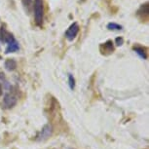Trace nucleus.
<instances>
[{
  "label": "nucleus",
  "mask_w": 149,
  "mask_h": 149,
  "mask_svg": "<svg viewBox=\"0 0 149 149\" xmlns=\"http://www.w3.org/2000/svg\"><path fill=\"white\" fill-rule=\"evenodd\" d=\"M34 10V19L36 26H42L44 22V1L43 0H34L33 3Z\"/></svg>",
  "instance_id": "f257e3e1"
},
{
  "label": "nucleus",
  "mask_w": 149,
  "mask_h": 149,
  "mask_svg": "<svg viewBox=\"0 0 149 149\" xmlns=\"http://www.w3.org/2000/svg\"><path fill=\"white\" fill-rule=\"evenodd\" d=\"M136 18L139 19L141 22H147L149 19V4L148 2H145L140 5V7L137 9Z\"/></svg>",
  "instance_id": "f03ea898"
},
{
  "label": "nucleus",
  "mask_w": 149,
  "mask_h": 149,
  "mask_svg": "<svg viewBox=\"0 0 149 149\" xmlns=\"http://www.w3.org/2000/svg\"><path fill=\"white\" fill-rule=\"evenodd\" d=\"M79 29H80V27H79L78 22H73L65 31V37L67 40H69V41L74 40V39L76 38L78 32H79Z\"/></svg>",
  "instance_id": "7ed1b4c3"
},
{
  "label": "nucleus",
  "mask_w": 149,
  "mask_h": 149,
  "mask_svg": "<svg viewBox=\"0 0 149 149\" xmlns=\"http://www.w3.org/2000/svg\"><path fill=\"white\" fill-rule=\"evenodd\" d=\"M15 40L16 39L14 37V35L11 32L8 31L5 26H2L0 27V41L6 44H10Z\"/></svg>",
  "instance_id": "20e7f679"
},
{
  "label": "nucleus",
  "mask_w": 149,
  "mask_h": 149,
  "mask_svg": "<svg viewBox=\"0 0 149 149\" xmlns=\"http://www.w3.org/2000/svg\"><path fill=\"white\" fill-rule=\"evenodd\" d=\"M52 134H53L52 126L50 125V124H47V125H45L44 127L42 128L40 134H39L37 136V139L39 141H44V140L49 139V137L52 136Z\"/></svg>",
  "instance_id": "39448f33"
},
{
  "label": "nucleus",
  "mask_w": 149,
  "mask_h": 149,
  "mask_svg": "<svg viewBox=\"0 0 149 149\" xmlns=\"http://www.w3.org/2000/svg\"><path fill=\"white\" fill-rule=\"evenodd\" d=\"M100 51L103 56H108L114 52V45L111 40H107L100 45Z\"/></svg>",
  "instance_id": "423d86ee"
},
{
  "label": "nucleus",
  "mask_w": 149,
  "mask_h": 149,
  "mask_svg": "<svg viewBox=\"0 0 149 149\" xmlns=\"http://www.w3.org/2000/svg\"><path fill=\"white\" fill-rule=\"evenodd\" d=\"M17 102H18V98L16 97V95H14L12 94H6L4 97L3 103L7 108H12L14 107Z\"/></svg>",
  "instance_id": "0eeeda50"
},
{
  "label": "nucleus",
  "mask_w": 149,
  "mask_h": 149,
  "mask_svg": "<svg viewBox=\"0 0 149 149\" xmlns=\"http://www.w3.org/2000/svg\"><path fill=\"white\" fill-rule=\"evenodd\" d=\"M133 50L142 60H147V50H146V48L142 46H134L133 48Z\"/></svg>",
  "instance_id": "6e6552de"
},
{
  "label": "nucleus",
  "mask_w": 149,
  "mask_h": 149,
  "mask_svg": "<svg viewBox=\"0 0 149 149\" xmlns=\"http://www.w3.org/2000/svg\"><path fill=\"white\" fill-rule=\"evenodd\" d=\"M19 42L15 40L12 43L7 44V47L5 49V54H10V53H15L17 51H19Z\"/></svg>",
  "instance_id": "1a4fd4ad"
},
{
  "label": "nucleus",
  "mask_w": 149,
  "mask_h": 149,
  "mask_svg": "<svg viewBox=\"0 0 149 149\" xmlns=\"http://www.w3.org/2000/svg\"><path fill=\"white\" fill-rule=\"evenodd\" d=\"M5 68L7 70H9V71H13V70H15L17 68V61L14 60V58H7L6 61H5Z\"/></svg>",
  "instance_id": "9d476101"
},
{
  "label": "nucleus",
  "mask_w": 149,
  "mask_h": 149,
  "mask_svg": "<svg viewBox=\"0 0 149 149\" xmlns=\"http://www.w3.org/2000/svg\"><path fill=\"white\" fill-rule=\"evenodd\" d=\"M106 27L109 29V30H122L123 29V26L121 24H118L116 22H109L107 24Z\"/></svg>",
  "instance_id": "9b49d317"
},
{
  "label": "nucleus",
  "mask_w": 149,
  "mask_h": 149,
  "mask_svg": "<svg viewBox=\"0 0 149 149\" xmlns=\"http://www.w3.org/2000/svg\"><path fill=\"white\" fill-rule=\"evenodd\" d=\"M22 5H24V7L27 10V12H29L30 8H31V6H32L33 0H22Z\"/></svg>",
  "instance_id": "f8f14e48"
},
{
  "label": "nucleus",
  "mask_w": 149,
  "mask_h": 149,
  "mask_svg": "<svg viewBox=\"0 0 149 149\" xmlns=\"http://www.w3.org/2000/svg\"><path fill=\"white\" fill-rule=\"evenodd\" d=\"M68 84H69V88L71 90H74L75 88V79L73 77L72 74H68Z\"/></svg>",
  "instance_id": "ddd939ff"
},
{
  "label": "nucleus",
  "mask_w": 149,
  "mask_h": 149,
  "mask_svg": "<svg viewBox=\"0 0 149 149\" xmlns=\"http://www.w3.org/2000/svg\"><path fill=\"white\" fill-rule=\"evenodd\" d=\"M124 43V39L123 37H117L115 39V44L117 45V46H122Z\"/></svg>",
  "instance_id": "4468645a"
},
{
  "label": "nucleus",
  "mask_w": 149,
  "mask_h": 149,
  "mask_svg": "<svg viewBox=\"0 0 149 149\" xmlns=\"http://www.w3.org/2000/svg\"><path fill=\"white\" fill-rule=\"evenodd\" d=\"M2 93H3V90H2V85L0 84V97L2 95Z\"/></svg>",
  "instance_id": "2eb2a0df"
},
{
  "label": "nucleus",
  "mask_w": 149,
  "mask_h": 149,
  "mask_svg": "<svg viewBox=\"0 0 149 149\" xmlns=\"http://www.w3.org/2000/svg\"><path fill=\"white\" fill-rule=\"evenodd\" d=\"M0 58H1V57H0Z\"/></svg>",
  "instance_id": "dca6fc26"
}]
</instances>
